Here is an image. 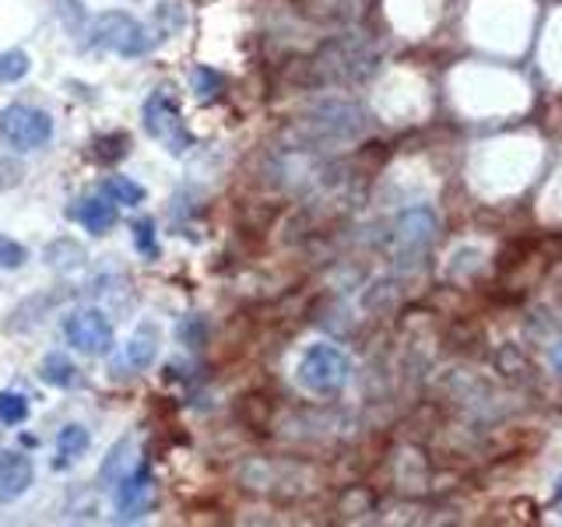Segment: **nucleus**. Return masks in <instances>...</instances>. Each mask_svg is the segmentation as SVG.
I'll return each mask as SVG.
<instances>
[{"label":"nucleus","mask_w":562,"mask_h":527,"mask_svg":"<svg viewBox=\"0 0 562 527\" xmlns=\"http://www.w3.org/2000/svg\"><path fill=\"white\" fill-rule=\"evenodd\" d=\"M140 120H145V131L162 145L169 155H187L193 148V134L187 127V120L180 113V102H176L169 92H151L145 99V110H140Z\"/></svg>","instance_id":"1"},{"label":"nucleus","mask_w":562,"mask_h":527,"mask_svg":"<svg viewBox=\"0 0 562 527\" xmlns=\"http://www.w3.org/2000/svg\"><path fill=\"white\" fill-rule=\"evenodd\" d=\"M53 137V120L49 113L35 110L29 102H11L4 113H0V141L14 152H35L46 148Z\"/></svg>","instance_id":"2"},{"label":"nucleus","mask_w":562,"mask_h":527,"mask_svg":"<svg viewBox=\"0 0 562 527\" xmlns=\"http://www.w3.org/2000/svg\"><path fill=\"white\" fill-rule=\"evenodd\" d=\"M64 338L75 351H85V356H110L113 321L95 306L75 310V313H67V321H64Z\"/></svg>","instance_id":"3"},{"label":"nucleus","mask_w":562,"mask_h":527,"mask_svg":"<svg viewBox=\"0 0 562 527\" xmlns=\"http://www.w3.org/2000/svg\"><path fill=\"white\" fill-rule=\"evenodd\" d=\"M95 43L105 46V49H113L116 57H145L151 40H148V32L145 25L137 22V18H131L127 11H105L99 14V22H95Z\"/></svg>","instance_id":"4"},{"label":"nucleus","mask_w":562,"mask_h":527,"mask_svg":"<svg viewBox=\"0 0 562 527\" xmlns=\"http://www.w3.org/2000/svg\"><path fill=\"white\" fill-rule=\"evenodd\" d=\"M348 362L341 351H334L327 345H313L303 362H299V383L313 394H334L345 383Z\"/></svg>","instance_id":"5"},{"label":"nucleus","mask_w":562,"mask_h":527,"mask_svg":"<svg viewBox=\"0 0 562 527\" xmlns=\"http://www.w3.org/2000/svg\"><path fill=\"white\" fill-rule=\"evenodd\" d=\"M155 474L148 464H140L137 471H131L127 479L116 485V514L120 520H137L145 517L151 503H155Z\"/></svg>","instance_id":"6"},{"label":"nucleus","mask_w":562,"mask_h":527,"mask_svg":"<svg viewBox=\"0 0 562 527\" xmlns=\"http://www.w3.org/2000/svg\"><path fill=\"white\" fill-rule=\"evenodd\" d=\"M155 359H158V327L145 321L127 338V345L120 348V356L113 359V373L116 377H137V373H145Z\"/></svg>","instance_id":"7"},{"label":"nucleus","mask_w":562,"mask_h":527,"mask_svg":"<svg viewBox=\"0 0 562 527\" xmlns=\"http://www.w3.org/2000/svg\"><path fill=\"white\" fill-rule=\"evenodd\" d=\"M67 218L78 222L85 233L105 236V233H113L120 222V204H113L105 193H99V198H81L78 204L67 208Z\"/></svg>","instance_id":"8"},{"label":"nucleus","mask_w":562,"mask_h":527,"mask_svg":"<svg viewBox=\"0 0 562 527\" xmlns=\"http://www.w3.org/2000/svg\"><path fill=\"white\" fill-rule=\"evenodd\" d=\"M35 482V468L29 461V453L11 450L0 453V503H18L32 489Z\"/></svg>","instance_id":"9"},{"label":"nucleus","mask_w":562,"mask_h":527,"mask_svg":"<svg viewBox=\"0 0 562 527\" xmlns=\"http://www.w3.org/2000/svg\"><path fill=\"white\" fill-rule=\"evenodd\" d=\"M131 471H134V444L131 439H120V444H113V450L105 453V461L99 468V485L113 489L127 479Z\"/></svg>","instance_id":"10"},{"label":"nucleus","mask_w":562,"mask_h":527,"mask_svg":"<svg viewBox=\"0 0 562 527\" xmlns=\"http://www.w3.org/2000/svg\"><path fill=\"white\" fill-rule=\"evenodd\" d=\"M88 447H92V436H88L85 426H78V422H70V426H64L57 433V468H70V464H78L81 457L88 453Z\"/></svg>","instance_id":"11"},{"label":"nucleus","mask_w":562,"mask_h":527,"mask_svg":"<svg viewBox=\"0 0 562 527\" xmlns=\"http://www.w3.org/2000/svg\"><path fill=\"white\" fill-rule=\"evenodd\" d=\"M40 380L49 383V386H60V391H70V386H81V369L70 362L67 356H60V351H53V356L43 359L40 366Z\"/></svg>","instance_id":"12"},{"label":"nucleus","mask_w":562,"mask_h":527,"mask_svg":"<svg viewBox=\"0 0 562 527\" xmlns=\"http://www.w3.org/2000/svg\"><path fill=\"white\" fill-rule=\"evenodd\" d=\"M43 257H46V264L53 271H78L85 264V246L75 243V239H57V243L46 246Z\"/></svg>","instance_id":"13"},{"label":"nucleus","mask_w":562,"mask_h":527,"mask_svg":"<svg viewBox=\"0 0 562 527\" xmlns=\"http://www.w3.org/2000/svg\"><path fill=\"white\" fill-rule=\"evenodd\" d=\"M102 193L113 204H131V208H137L140 201H145V187L134 183L131 176H110V180L102 183Z\"/></svg>","instance_id":"14"},{"label":"nucleus","mask_w":562,"mask_h":527,"mask_svg":"<svg viewBox=\"0 0 562 527\" xmlns=\"http://www.w3.org/2000/svg\"><path fill=\"white\" fill-rule=\"evenodd\" d=\"M32 70V60L25 49H0V85H18Z\"/></svg>","instance_id":"15"},{"label":"nucleus","mask_w":562,"mask_h":527,"mask_svg":"<svg viewBox=\"0 0 562 527\" xmlns=\"http://www.w3.org/2000/svg\"><path fill=\"white\" fill-rule=\"evenodd\" d=\"M29 418V397L14 391H0V422L4 426H22Z\"/></svg>","instance_id":"16"},{"label":"nucleus","mask_w":562,"mask_h":527,"mask_svg":"<svg viewBox=\"0 0 562 527\" xmlns=\"http://www.w3.org/2000/svg\"><path fill=\"white\" fill-rule=\"evenodd\" d=\"M131 233H134V246L140 254H145L148 260H158V239H155V222L151 218H137L131 225Z\"/></svg>","instance_id":"17"},{"label":"nucleus","mask_w":562,"mask_h":527,"mask_svg":"<svg viewBox=\"0 0 562 527\" xmlns=\"http://www.w3.org/2000/svg\"><path fill=\"white\" fill-rule=\"evenodd\" d=\"M29 260V250L18 239H11V236H0V268L4 271H18L22 264Z\"/></svg>","instance_id":"18"},{"label":"nucleus","mask_w":562,"mask_h":527,"mask_svg":"<svg viewBox=\"0 0 562 527\" xmlns=\"http://www.w3.org/2000/svg\"><path fill=\"white\" fill-rule=\"evenodd\" d=\"M218 88H222V75H215L211 67H193V92L201 99L218 96Z\"/></svg>","instance_id":"19"}]
</instances>
